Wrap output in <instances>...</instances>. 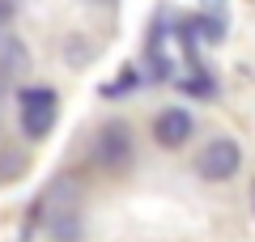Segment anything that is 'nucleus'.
I'll list each match as a JSON object with an SVG mask.
<instances>
[{"instance_id":"7ed1b4c3","label":"nucleus","mask_w":255,"mask_h":242,"mask_svg":"<svg viewBox=\"0 0 255 242\" xmlns=\"http://www.w3.org/2000/svg\"><path fill=\"white\" fill-rule=\"evenodd\" d=\"M191 132H196V119L187 107H166L153 115V140L162 149H183L191 140Z\"/></svg>"},{"instance_id":"0eeeda50","label":"nucleus","mask_w":255,"mask_h":242,"mask_svg":"<svg viewBox=\"0 0 255 242\" xmlns=\"http://www.w3.org/2000/svg\"><path fill=\"white\" fill-rule=\"evenodd\" d=\"M183 85H187L191 94H200V98H213V94H217V85H209V77H204V72H196V77L183 81Z\"/></svg>"},{"instance_id":"6e6552de","label":"nucleus","mask_w":255,"mask_h":242,"mask_svg":"<svg viewBox=\"0 0 255 242\" xmlns=\"http://www.w3.org/2000/svg\"><path fill=\"white\" fill-rule=\"evenodd\" d=\"M4 21H13V0H0V26Z\"/></svg>"},{"instance_id":"20e7f679","label":"nucleus","mask_w":255,"mask_h":242,"mask_svg":"<svg viewBox=\"0 0 255 242\" xmlns=\"http://www.w3.org/2000/svg\"><path fill=\"white\" fill-rule=\"evenodd\" d=\"M94 149H98V161L107 166V170H124L128 161H132V132L115 119V123H107V127L98 132Z\"/></svg>"},{"instance_id":"423d86ee","label":"nucleus","mask_w":255,"mask_h":242,"mask_svg":"<svg viewBox=\"0 0 255 242\" xmlns=\"http://www.w3.org/2000/svg\"><path fill=\"white\" fill-rule=\"evenodd\" d=\"M132 85H136V72H132V68H124V77H119L115 85H107V90H102V94H107V98H119V94H128V90H132Z\"/></svg>"},{"instance_id":"f03ea898","label":"nucleus","mask_w":255,"mask_h":242,"mask_svg":"<svg viewBox=\"0 0 255 242\" xmlns=\"http://www.w3.org/2000/svg\"><path fill=\"white\" fill-rule=\"evenodd\" d=\"M238 166H243V149H238V140H230V136H213L200 149V157H196V174H200L204 183L234 179Z\"/></svg>"},{"instance_id":"39448f33","label":"nucleus","mask_w":255,"mask_h":242,"mask_svg":"<svg viewBox=\"0 0 255 242\" xmlns=\"http://www.w3.org/2000/svg\"><path fill=\"white\" fill-rule=\"evenodd\" d=\"M30 68V55L17 38H0V72H9V77H21Z\"/></svg>"},{"instance_id":"f257e3e1","label":"nucleus","mask_w":255,"mask_h":242,"mask_svg":"<svg viewBox=\"0 0 255 242\" xmlns=\"http://www.w3.org/2000/svg\"><path fill=\"white\" fill-rule=\"evenodd\" d=\"M17 111H21V132L30 140H43L55 127V119H60V98L47 85H30V90L17 94Z\"/></svg>"}]
</instances>
